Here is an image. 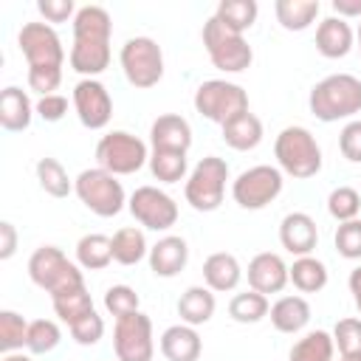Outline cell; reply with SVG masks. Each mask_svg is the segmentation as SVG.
Masks as SVG:
<instances>
[{"mask_svg": "<svg viewBox=\"0 0 361 361\" xmlns=\"http://www.w3.org/2000/svg\"><path fill=\"white\" fill-rule=\"evenodd\" d=\"M110 34L113 20L102 6H82L73 17V45L68 62L85 79H93L110 65Z\"/></svg>", "mask_w": 361, "mask_h": 361, "instance_id": "cell-1", "label": "cell"}, {"mask_svg": "<svg viewBox=\"0 0 361 361\" xmlns=\"http://www.w3.org/2000/svg\"><path fill=\"white\" fill-rule=\"evenodd\" d=\"M307 107L324 124L341 121V118H353L355 113H361V79L353 76V73H330V76H324L322 82H316L310 87Z\"/></svg>", "mask_w": 361, "mask_h": 361, "instance_id": "cell-2", "label": "cell"}, {"mask_svg": "<svg viewBox=\"0 0 361 361\" xmlns=\"http://www.w3.org/2000/svg\"><path fill=\"white\" fill-rule=\"evenodd\" d=\"M274 158L279 169L296 180H307L322 169V147L307 127L290 124L274 141Z\"/></svg>", "mask_w": 361, "mask_h": 361, "instance_id": "cell-3", "label": "cell"}, {"mask_svg": "<svg viewBox=\"0 0 361 361\" xmlns=\"http://www.w3.org/2000/svg\"><path fill=\"white\" fill-rule=\"evenodd\" d=\"M200 37H203V48H206L212 65L223 73H240L254 62V51L245 42V37L226 28L217 17H209L203 23Z\"/></svg>", "mask_w": 361, "mask_h": 361, "instance_id": "cell-4", "label": "cell"}, {"mask_svg": "<svg viewBox=\"0 0 361 361\" xmlns=\"http://www.w3.org/2000/svg\"><path fill=\"white\" fill-rule=\"evenodd\" d=\"M28 276L37 288H42L51 296H56L68 288L85 285V276H82L79 265L71 262L62 254V248H56V245H39L28 257Z\"/></svg>", "mask_w": 361, "mask_h": 361, "instance_id": "cell-5", "label": "cell"}, {"mask_svg": "<svg viewBox=\"0 0 361 361\" xmlns=\"http://www.w3.org/2000/svg\"><path fill=\"white\" fill-rule=\"evenodd\" d=\"M73 192L99 217H116L127 206V195H124L121 180L116 175L104 172L102 166L82 169L73 180Z\"/></svg>", "mask_w": 361, "mask_h": 361, "instance_id": "cell-6", "label": "cell"}, {"mask_svg": "<svg viewBox=\"0 0 361 361\" xmlns=\"http://www.w3.org/2000/svg\"><path fill=\"white\" fill-rule=\"evenodd\" d=\"M118 62L124 79L138 90H149L164 79V51L152 37H130L121 45Z\"/></svg>", "mask_w": 361, "mask_h": 361, "instance_id": "cell-7", "label": "cell"}, {"mask_svg": "<svg viewBox=\"0 0 361 361\" xmlns=\"http://www.w3.org/2000/svg\"><path fill=\"white\" fill-rule=\"evenodd\" d=\"M195 110L214 121V124H228L231 118L248 113V93L234 85V82H226V79H209V82H200L197 90H195V99H192Z\"/></svg>", "mask_w": 361, "mask_h": 361, "instance_id": "cell-8", "label": "cell"}, {"mask_svg": "<svg viewBox=\"0 0 361 361\" xmlns=\"http://www.w3.org/2000/svg\"><path fill=\"white\" fill-rule=\"evenodd\" d=\"M226 180H228V164L217 155H206L195 164V169L186 178L183 195L186 203L195 212H214L223 203L226 195Z\"/></svg>", "mask_w": 361, "mask_h": 361, "instance_id": "cell-9", "label": "cell"}, {"mask_svg": "<svg viewBox=\"0 0 361 361\" xmlns=\"http://www.w3.org/2000/svg\"><path fill=\"white\" fill-rule=\"evenodd\" d=\"M96 161L104 172L118 178V175H133L144 164H149V152H147V144L138 135H133L127 130H113V133L99 138Z\"/></svg>", "mask_w": 361, "mask_h": 361, "instance_id": "cell-10", "label": "cell"}, {"mask_svg": "<svg viewBox=\"0 0 361 361\" xmlns=\"http://www.w3.org/2000/svg\"><path fill=\"white\" fill-rule=\"evenodd\" d=\"M282 169L279 166H271V164H257L245 172H240L231 183V197L240 209H248V212H257V209H265L268 203H274L282 192Z\"/></svg>", "mask_w": 361, "mask_h": 361, "instance_id": "cell-11", "label": "cell"}, {"mask_svg": "<svg viewBox=\"0 0 361 361\" xmlns=\"http://www.w3.org/2000/svg\"><path fill=\"white\" fill-rule=\"evenodd\" d=\"M17 45L28 62V71H42V68H59L65 65V48L54 25L48 23H25L17 34Z\"/></svg>", "mask_w": 361, "mask_h": 361, "instance_id": "cell-12", "label": "cell"}, {"mask_svg": "<svg viewBox=\"0 0 361 361\" xmlns=\"http://www.w3.org/2000/svg\"><path fill=\"white\" fill-rule=\"evenodd\" d=\"M113 350L118 361H152L155 341H152V319L147 313H130L116 319L113 327Z\"/></svg>", "mask_w": 361, "mask_h": 361, "instance_id": "cell-13", "label": "cell"}, {"mask_svg": "<svg viewBox=\"0 0 361 361\" xmlns=\"http://www.w3.org/2000/svg\"><path fill=\"white\" fill-rule=\"evenodd\" d=\"M127 209L149 231H166L178 223V203L158 186H138L130 195Z\"/></svg>", "mask_w": 361, "mask_h": 361, "instance_id": "cell-14", "label": "cell"}, {"mask_svg": "<svg viewBox=\"0 0 361 361\" xmlns=\"http://www.w3.org/2000/svg\"><path fill=\"white\" fill-rule=\"evenodd\" d=\"M73 110L87 130H102L113 118V99L99 79H82L73 87Z\"/></svg>", "mask_w": 361, "mask_h": 361, "instance_id": "cell-15", "label": "cell"}, {"mask_svg": "<svg viewBox=\"0 0 361 361\" xmlns=\"http://www.w3.org/2000/svg\"><path fill=\"white\" fill-rule=\"evenodd\" d=\"M290 282L288 276V265L279 254H271V251H262L257 254L251 262H248V285L251 290L268 296V293H282L285 285Z\"/></svg>", "mask_w": 361, "mask_h": 361, "instance_id": "cell-16", "label": "cell"}, {"mask_svg": "<svg viewBox=\"0 0 361 361\" xmlns=\"http://www.w3.org/2000/svg\"><path fill=\"white\" fill-rule=\"evenodd\" d=\"M279 243L288 254L293 257H310V251L319 243V231H316V220L305 212H290L282 217L279 223Z\"/></svg>", "mask_w": 361, "mask_h": 361, "instance_id": "cell-17", "label": "cell"}, {"mask_svg": "<svg viewBox=\"0 0 361 361\" xmlns=\"http://www.w3.org/2000/svg\"><path fill=\"white\" fill-rule=\"evenodd\" d=\"M149 271L161 279H172L178 276L186 262H189V245L183 237H175V234H166L161 237L155 245H149Z\"/></svg>", "mask_w": 361, "mask_h": 361, "instance_id": "cell-18", "label": "cell"}, {"mask_svg": "<svg viewBox=\"0 0 361 361\" xmlns=\"http://www.w3.org/2000/svg\"><path fill=\"white\" fill-rule=\"evenodd\" d=\"M149 144H152V149L189 152V147H192V127H189V121L183 116L164 113L149 127Z\"/></svg>", "mask_w": 361, "mask_h": 361, "instance_id": "cell-19", "label": "cell"}, {"mask_svg": "<svg viewBox=\"0 0 361 361\" xmlns=\"http://www.w3.org/2000/svg\"><path fill=\"white\" fill-rule=\"evenodd\" d=\"M353 42H355V34L350 28L347 20L341 17H324L316 28V51L327 59H341L353 51Z\"/></svg>", "mask_w": 361, "mask_h": 361, "instance_id": "cell-20", "label": "cell"}, {"mask_svg": "<svg viewBox=\"0 0 361 361\" xmlns=\"http://www.w3.org/2000/svg\"><path fill=\"white\" fill-rule=\"evenodd\" d=\"M34 104L28 99V93L17 85H8L0 90V127L6 133H23L31 127L34 118Z\"/></svg>", "mask_w": 361, "mask_h": 361, "instance_id": "cell-21", "label": "cell"}, {"mask_svg": "<svg viewBox=\"0 0 361 361\" xmlns=\"http://www.w3.org/2000/svg\"><path fill=\"white\" fill-rule=\"evenodd\" d=\"M161 353L166 361H197L203 353V341L192 324H172L161 333Z\"/></svg>", "mask_w": 361, "mask_h": 361, "instance_id": "cell-22", "label": "cell"}, {"mask_svg": "<svg viewBox=\"0 0 361 361\" xmlns=\"http://www.w3.org/2000/svg\"><path fill=\"white\" fill-rule=\"evenodd\" d=\"M243 279V268L237 262L234 254L228 251H214L206 257L203 262V282L206 288H212L214 293H226V290H234Z\"/></svg>", "mask_w": 361, "mask_h": 361, "instance_id": "cell-23", "label": "cell"}, {"mask_svg": "<svg viewBox=\"0 0 361 361\" xmlns=\"http://www.w3.org/2000/svg\"><path fill=\"white\" fill-rule=\"evenodd\" d=\"M268 316H271V324L279 333L293 336V333H299V330L307 327V322H310V305H307L305 296H279L271 305Z\"/></svg>", "mask_w": 361, "mask_h": 361, "instance_id": "cell-24", "label": "cell"}, {"mask_svg": "<svg viewBox=\"0 0 361 361\" xmlns=\"http://www.w3.org/2000/svg\"><path fill=\"white\" fill-rule=\"evenodd\" d=\"M214 307H217L214 290L206 288V285H192L178 299V316H180L183 324H192V327L206 324L214 316Z\"/></svg>", "mask_w": 361, "mask_h": 361, "instance_id": "cell-25", "label": "cell"}, {"mask_svg": "<svg viewBox=\"0 0 361 361\" xmlns=\"http://www.w3.org/2000/svg\"><path fill=\"white\" fill-rule=\"evenodd\" d=\"M322 6L319 0H276L274 3V14H276V23L285 28V31H305L316 23Z\"/></svg>", "mask_w": 361, "mask_h": 361, "instance_id": "cell-26", "label": "cell"}, {"mask_svg": "<svg viewBox=\"0 0 361 361\" xmlns=\"http://www.w3.org/2000/svg\"><path fill=\"white\" fill-rule=\"evenodd\" d=\"M223 141L237 152H248V149L259 147V141H262V121L248 110V113L231 118L228 124H223Z\"/></svg>", "mask_w": 361, "mask_h": 361, "instance_id": "cell-27", "label": "cell"}, {"mask_svg": "<svg viewBox=\"0 0 361 361\" xmlns=\"http://www.w3.org/2000/svg\"><path fill=\"white\" fill-rule=\"evenodd\" d=\"M110 240H113V262H118V265H138L144 257H149L147 237L135 226L118 228Z\"/></svg>", "mask_w": 361, "mask_h": 361, "instance_id": "cell-28", "label": "cell"}, {"mask_svg": "<svg viewBox=\"0 0 361 361\" xmlns=\"http://www.w3.org/2000/svg\"><path fill=\"white\" fill-rule=\"evenodd\" d=\"M113 262V240L104 234H85L76 243V265L85 271H102Z\"/></svg>", "mask_w": 361, "mask_h": 361, "instance_id": "cell-29", "label": "cell"}, {"mask_svg": "<svg viewBox=\"0 0 361 361\" xmlns=\"http://www.w3.org/2000/svg\"><path fill=\"white\" fill-rule=\"evenodd\" d=\"M51 305H54V313H56L68 327L76 324L79 319H85L87 313L96 310V307H93V299H90V293H87L85 285H79V288H68V290L51 296Z\"/></svg>", "mask_w": 361, "mask_h": 361, "instance_id": "cell-30", "label": "cell"}, {"mask_svg": "<svg viewBox=\"0 0 361 361\" xmlns=\"http://www.w3.org/2000/svg\"><path fill=\"white\" fill-rule=\"evenodd\" d=\"M336 355V344H333V333L327 330H310L305 333L288 353V361H333Z\"/></svg>", "mask_w": 361, "mask_h": 361, "instance_id": "cell-31", "label": "cell"}, {"mask_svg": "<svg viewBox=\"0 0 361 361\" xmlns=\"http://www.w3.org/2000/svg\"><path fill=\"white\" fill-rule=\"evenodd\" d=\"M288 276L296 290L302 293H319L327 285V265L316 257H296L288 268Z\"/></svg>", "mask_w": 361, "mask_h": 361, "instance_id": "cell-32", "label": "cell"}, {"mask_svg": "<svg viewBox=\"0 0 361 361\" xmlns=\"http://www.w3.org/2000/svg\"><path fill=\"white\" fill-rule=\"evenodd\" d=\"M257 14H259V6L254 0H223V3H217V11L212 17H217L226 28L245 34L257 23Z\"/></svg>", "mask_w": 361, "mask_h": 361, "instance_id": "cell-33", "label": "cell"}, {"mask_svg": "<svg viewBox=\"0 0 361 361\" xmlns=\"http://www.w3.org/2000/svg\"><path fill=\"white\" fill-rule=\"evenodd\" d=\"M189 161L186 152H166V149H152L149 152V172L161 183H178L186 178Z\"/></svg>", "mask_w": 361, "mask_h": 361, "instance_id": "cell-34", "label": "cell"}, {"mask_svg": "<svg viewBox=\"0 0 361 361\" xmlns=\"http://www.w3.org/2000/svg\"><path fill=\"white\" fill-rule=\"evenodd\" d=\"M37 180H39L42 192L51 195V197H68L73 192V180L68 178L65 166L56 158H48V155L37 161Z\"/></svg>", "mask_w": 361, "mask_h": 361, "instance_id": "cell-35", "label": "cell"}, {"mask_svg": "<svg viewBox=\"0 0 361 361\" xmlns=\"http://www.w3.org/2000/svg\"><path fill=\"white\" fill-rule=\"evenodd\" d=\"M271 305H268V296L257 293V290H245V293H237L231 302H228V316L240 324H257L268 316Z\"/></svg>", "mask_w": 361, "mask_h": 361, "instance_id": "cell-36", "label": "cell"}, {"mask_svg": "<svg viewBox=\"0 0 361 361\" xmlns=\"http://www.w3.org/2000/svg\"><path fill=\"white\" fill-rule=\"evenodd\" d=\"M62 341V330L56 322L51 319H34L28 322V338H25V350L34 355H45L51 350H56V344Z\"/></svg>", "mask_w": 361, "mask_h": 361, "instance_id": "cell-37", "label": "cell"}, {"mask_svg": "<svg viewBox=\"0 0 361 361\" xmlns=\"http://www.w3.org/2000/svg\"><path fill=\"white\" fill-rule=\"evenodd\" d=\"M28 338V322L14 310H0V350L17 353L25 347Z\"/></svg>", "mask_w": 361, "mask_h": 361, "instance_id": "cell-38", "label": "cell"}, {"mask_svg": "<svg viewBox=\"0 0 361 361\" xmlns=\"http://www.w3.org/2000/svg\"><path fill=\"white\" fill-rule=\"evenodd\" d=\"M327 212L333 220L338 223H347V220H355L358 212H361V195L353 189V186H338L330 192L327 197Z\"/></svg>", "mask_w": 361, "mask_h": 361, "instance_id": "cell-39", "label": "cell"}, {"mask_svg": "<svg viewBox=\"0 0 361 361\" xmlns=\"http://www.w3.org/2000/svg\"><path fill=\"white\" fill-rule=\"evenodd\" d=\"M104 307H107L110 316L124 319V316H130V313H138L141 299H138V293H135L130 285H110V288L104 290Z\"/></svg>", "mask_w": 361, "mask_h": 361, "instance_id": "cell-40", "label": "cell"}, {"mask_svg": "<svg viewBox=\"0 0 361 361\" xmlns=\"http://www.w3.org/2000/svg\"><path fill=\"white\" fill-rule=\"evenodd\" d=\"M333 344L338 355H361V319H338L333 327Z\"/></svg>", "mask_w": 361, "mask_h": 361, "instance_id": "cell-41", "label": "cell"}, {"mask_svg": "<svg viewBox=\"0 0 361 361\" xmlns=\"http://www.w3.org/2000/svg\"><path fill=\"white\" fill-rule=\"evenodd\" d=\"M333 243L344 259H361V220L355 217V220L338 223Z\"/></svg>", "mask_w": 361, "mask_h": 361, "instance_id": "cell-42", "label": "cell"}, {"mask_svg": "<svg viewBox=\"0 0 361 361\" xmlns=\"http://www.w3.org/2000/svg\"><path fill=\"white\" fill-rule=\"evenodd\" d=\"M71 336H73L76 344L93 347V344H99V338L104 336V319L93 310V313H87L85 319H79L76 324H71Z\"/></svg>", "mask_w": 361, "mask_h": 361, "instance_id": "cell-43", "label": "cell"}, {"mask_svg": "<svg viewBox=\"0 0 361 361\" xmlns=\"http://www.w3.org/2000/svg\"><path fill=\"white\" fill-rule=\"evenodd\" d=\"M338 149L347 161L361 164V118H353L338 133Z\"/></svg>", "mask_w": 361, "mask_h": 361, "instance_id": "cell-44", "label": "cell"}, {"mask_svg": "<svg viewBox=\"0 0 361 361\" xmlns=\"http://www.w3.org/2000/svg\"><path fill=\"white\" fill-rule=\"evenodd\" d=\"M37 11L45 17V23H68L76 17L79 8L73 6V0H39Z\"/></svg>", "mask_w": 361, "mask_h": 361, "instance_id": "cell-45", "label": "cell"}, {"mask_svg": "<svg viewBox=\"0 0 361 361\" xmlns=\"http://www.w3.org/2000/svg\"><path fill=\"white\" fill-rule=\"evenodd\" d=\"M34 110H37V116L42 118V121H62L65 118V113H68V99L62 96V93H51V96H39L37 99V104H34Z\"/></svg>", "mask_w": 361, "mask_h": 361, "instance_id": "cell-46", "label": "cell"}, {"mask_svg": "<svg viewBox=\"0 0 361 361\" xmlns=\"http://www.w3.org/2000/svg\"><path fill=\"white\" fill-rule=\"evenodd\" d=\"M17 251V228L14 223L3 220L0 223V259H11Z\"/></svg>", "mask_w": 361, "mask_h": 361, "instance_id": "cell-47", "label": "cell"}, {"mask_svg": "<svg viewBox=\"0 0 361 361\" xmlns=\"http://www.w3.org/2000/svg\"><path fill=\"white\" fill-rule=\"evenodd\" d=\"M333 11L341 20H350V17L361 20V0H333Z\"/></svg>", "mask_w": 361, "mask_h": 361, "instance_id": "cell-48", "label": "cell"}, {"mask_svg": "<svg viewBox=\"0 0 361 361\" xmlns=\"http://www.w3.org/2000/svg\"><path fill=\"white\" fill-rule=\"evenodd\" d=\"M350 293L355 299V307L361 310V265L350 271Z\"/></svg>", "mask_w": 361, "mask_h": 361, "instance_id": "cell-49", "label": "cell"}, {"mask_svg": "<svg viewBox=\"0 0 361 361\" xmlns=\"http://www.w3.org/2000/svg\"><path fill=\"white\" fill-rule=\"evenodd\" d=\"M3 361H31V355H25V353H6Z\"/></svg>", "mask_w": 361, "mask_h": 361, "instance_id": "cell-50", "label": "cell"}, {"mask_svg": "<svg viewBox=\"0 0 361 361\" xmlns=\"http://www.w3.org/2000/svg\"><path fill=\"white\" fill-rule=\"evenodd\" d=\"M333 361H361V355H338V358H333Z\"/></svg>", "mask_w": 361, "mask_h": 361, "instance_id": "cell-51", "label": "cell"}, {"mask_svg": "<svg viewBox=\"0 0 361 361\" xmlns=\"http://www.w3.org/2000/svg\"><path fill=\"white\" fill-rule=\"evenodd\" d=\"M355 37H358V48H361V23H358V31H355Z\"/></svg>", "mask_w": 361, "mask_h": 361, "instance_id": "cell-52", "label": "cell"}]
</instances>
